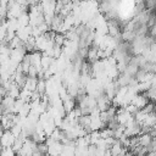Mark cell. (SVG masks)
Returning a JSON list of instances; mask_svg holds the SVG:
<instances>
[{
    "label": "cell",
    "instance_id": "1",
    "mask_svg": "<svg viewBox=\"0 0 156 156\" xmlns=\"http://www.w3.org/2000/svg\"><path fill=\"white\" fill-rule=\"evenodd\" d=\"M134 116L132 115V113H129L126 108H118L117 110V113H116V117H115V119H116V122L119 124V126H123V127H126V124L133 118Z\"/></svg>",
    "mask_w": 156,
    "mask_h": 156
},
{
    "label": "cell",
    "instance_id": "2",
    "mask_svg": "<svg viewBox=\"0 0 156 156\" xmlns=\"http://www.w3.org/2000/svg\"><path fill=\"white\" fill-rule=\"evenodd\" d=\"M149 102H150V100L146 96V94L145 93H139V94H136L134 96V99L132 100V104L130 105L135 106L138 110H144Z\"/></svg>",
    "mask_w": 156,
    "mask_h": 156
},
{
    "label": "cell",
    "instance_id": "4",
    "mask_svg": "<svg viewBox=\"0 0 156 156\" xmlns=\"http://www.w3.org/2000/svg\"><path fill=\"white\" fill-rule=\"evenodd\" d=\"M22 130H23V128H22V126H20V124H15V126L10 129V132L13 134L15 138H18V136L22 134Z\"/></svg>",
    "mask_w": 156,
    "mask_h": 156
},
{
    "label": "cell",
    "instance_id": "3",
    "mask_svg": "<svg viewBox=\"0 0 156 156\" xmlns=\"http://www.w3.org/2000/svg\"><path fill=\"white\" fill-rule=\"evenodd\" d=\"M15 141H16V138L13 136V134L10 130H5L4 135L0 139V145L2 149H7V147H12Z\"/></svg>",
    "mask_w": 156,
    "mask_h": 156
},
{
    "label": "cell",
    "instance_id": "6",
    "mask_svg": "<svg viewBox=\"0 0 156 156\" xmlns=\"http://www.w3.org/2000/svg\"><path fill=\"white\" fill-rule=\"evenodd\" d=\"M2 117H4V112H2V110L0 108V122H1V119H2Z\"/></svg>",
    "mask_w": 156,
    "mask_h": 156
},
{
    "label": "cell",
    "instance_id": "8",
    "mask_svg": "<svg viewBox=\"0 0 156 156\" xmlns=\"http://www.w3.org/2000/svg\"><path fill=\"white\" fill-rule=\"evenodd\" d=\"M1 43H2V41H1V40H0V44H1Z\"/></svg>",
    "mask_w": 156,
    "mask_h": 156
},
{
    "label": "cell",
    "instance_id": "5",
    "mask_svg": "<svg viewBox=\"0 0 156 156\" xmlns=\"http://www.w3.org/2000/svg\"><path fill=\"white\" fill-rule=\"evenodd\" d=\"M0 156H16V152L13 151L12 147H7V149H1Z\"/></svg>",
    "mask_w": 156,
    "mask_h": 156
},
{
    "label": "cell",
    "instance_id": "7",
    "mask_svg": "<svg viewBox=\"0 0 156 156\" xmlns=\"http://www.w3.org/2000/svg\"><path fill=\"white\" fill-rule=\"evenodd\" d=\"M154 129H155V130H156V124H155V127H154Z\"/></svg>",
    "mask_w": 156,
    "mask_h": 156
}]
</instances>
